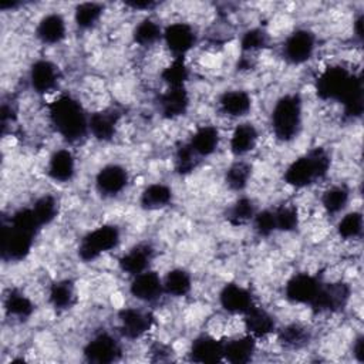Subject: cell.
Returning a JSON list of instances; mask_svg holds the SVG:
<instances>
[{
	"instance_id": "1",
	"label": "cell",
	"mask_w": 364,
	"mask_h": 364,
	"mask_svg": "<svg viewBox=\"0 0 364 364\" xmlns=\"http://www.w3.org/2000/svg\"><path fill=\"white\" fill-rule=\"evenodd\" d=\"M47 118L51 128L70 144H77L90 135V114L73 95L63 94L48 102Z\"/></svg>"
},
{
	"instance_id": "2",
	"label": "cell",
	"mask_w": 364,
	"mask_h": 364,
	"mask_svg": "<svg viewBox=\"0 0 364 364\" xmlns=\"http://www.w3.org/2000/svg\"><path fill=\"white\" fill-rule=\"evenodd\" d=\"M330 168V152L323 146H314L286 166L283 181L294 189H304L323 181L328 175Z\"/></svg>"
},
{
	"instance_id": "3",
	"label": "cell",
	"mask_w": 364,
	"mask_h": 364,
	"mask_svg": "<svg viewBox=\"0 0 364 364\" xmlns=\"http://www.w3.org/2000/svg\"><path fill=\"white\" fill-rule=\"evenodd\" d=\"M303 125V100L290 92L279 97L270 112V127L274 138L280 142H291L297 138Z\"/></svg>"
},
{
	"instance_id": "4",
	"label": "cell",
	"mask_w": 364,
	"mask_h": 364,
	"mask_svg": "<svg viewBox=\"0 0 364 364\" xmlns=\"http://www.w3.org/2000/svg\"><path fill=\"white\" fill-rule=\"evenodd\" d=\"M358 77L340 64L327 65L316 78V94L321 101L341 102Z\"/></svg>"
},
{
	"instance_id": "5",
	"label": "cell",
	"mask_w": 364,
	"mask_h": 364,
	"mask_svg": "<svg viewBox=\"0 0 364 364\" xmlns=\"http://www.w3.org/2000/svg\"><path fill=\"white\" fill-rule=\"evenodd\" d=\"M121 242V230L117 225L112 223H104L90 232H87L77 247L78 257L88 263L104 253H108L118 247Z\"/></svg>"
},
{
	"instance_id": "6",
	"label": "cell",
	"mask_w": 364,
	"mask_h": 364,
	"mask_svg": "<svg viewBox=\"0 0 364 364\" xmlns=\"http://www.w3.org/2000/svg\"><path fill=\"white\" fill-rule=\"evenodd\" d=\"M317 48V37L309 28H296L284 38L282 55L291 65H303L310 61Z\"/></svg>"
},
{
	"instance_id": "7",
	"label": "cell",
	"mask_w": 364,
	"mask_h": 364,
	"mask_svg": "<svg viewBox=\"0 0 364 364\" xmlns=\"http://www.w3.org/2000/svg\"><path fill=\"white\" fill-rule=\"evenodd\" d=\"M82 355L88 363L111 364L121 358L122 346L114 334L108 331H100L85 343Z\"/></svg>"
},
{
	"instance_id": "8",
	"label": "cell",
	"mask_w": 364,
	"mask_h": 364,
	"mask_svg": "<svg viewBox=\"0 0 364 364\" xmlns=\"http://www.w3.org/2000/svg\"><path fill=\"white\" fill-rule=\"evenodd\" d=\"M118 331L127 340H138L151 331L155 317L149 310L141 307H122L117 313Z\"/></svg>"
},
{
	"instance_id": "9",
	"label": "cell",
	"mask_w": 364,
	"mask_h": 364,
	"mask_svg": "<svg viewBox=\"0 0 364 364\" xmlns=\"http://www.w3.org/2000/svg\"><path fill=\"white\" fill-rule=\"evenodd\" d=\"M162 43L172 57H186L196 46L198 34L189 23L175 21L164 27Z\"/></svg>"
},
{
	"instance_id": "10",
	"label": "cell",
	"mask_w": 364,
	"mask_h": 364,
	"mask_svg": "<svg viewBox=\"0 0 364 364\" xmlns=\"http://www.w3.org/2000/svg\"><path fill=\"white\" fill-rule=\"evenodd\" d=\"M351 287L346 282H334L321 284L316 299L310 307L316 313H338L350 301Z\"/></svg>"
},
{
	"instance_id": "11",
	"label": "cell",
	"mask_w": 364,
	"mask_h": 364,
	"mask_svg": "<svg viewBox=\"0 0 364 364\" xmlns=\"http://www.w3.org/2000/svg\"><path fill=\"white\" fill-rule=\"evenodd\" d=\"M34 235L11 226L9 222L1 228V257L4 260H24L34 245Z\"/></svg>"
},
{
	"instance_id": "12",
	"label": "cell",
	"mask_w": 364,
	"mask_h": 364,
	"mask_svg": "<svg viewBox=\"0 0 364 364\" xmlns=\"http://www.w3.org/2000/svg\"><path fill=\"white\" fill-rule=\"evenodd\" d=\"M321 284V279L316 274L307 272L294 273L284 284V297L293 304L310 306Z\"/></svg>"
},
{
	"instance_id": "13",
	"label": "cell",
	"mask_w": 364,
	"mask_h": 364,
	"mask_svg": "<svg viewBox=\"0 0 364 364\" xmlns=\"http://www.w3.org/2000/svg\"><path fill=\"white\" fill-rule=\"evenodd\" d=\"M129 183V172L121 164H107L98 169L94 185L104 198H115L125 191Z\"/></svg>"
},
{
	"instance_id": "14",
	"label": "cell",
	"mask_w": 364,
	"mask_h": 364,
	"mask_svg": "<svg viewBox=\"0 0 364 364\" xmlns=\"http://www.w3.org/2000/svg\"><path fill=\"white\" fill-rule=\"evenodd\" d=\"M218 299L222 310L232 316H245L256 304L250 289L235 282L223 284Z\"/></svg>"
},
{
	"instance_id": "15",
	"label": "cell",
	"mask_w": 364,
	"mask_h": 364,
	"mask_svg": "<svg viewBox=\"0 0 364 364\" xmlns=\"http://www.w3.org/2000/svg\"><path fill=\"white\" fill-rule=\"evenodd\" d=\"M129 294L145 304L156 303L165 293L162 284V276L154 269H148L134 277L129 283Z\"/></svg>"
},
{
	"instance_id": "16",
	"label": "cell",
	"mask_w": 364,
	"mask_h": 364,
	"mask_svg": "<svg viewBox=\"0 0 364 364\" xmlns=\"http://www.w3.org/2000/svg\"><path fill=\"white\" fill-rule=\"evenodd\" d=\"M158 112L165 119H178L183 117L191 107V95L185 87H166L156 97Z\"/></svg>"
},
{
	"instance_id": "17",
	"label": "cell",
	"mask_w": 364,
	"mask_h": 364,
	"mask_svg": "<svg viewBox=\"0 0 364 364\" xmlns=\"http://www.w3.org/2000/svg\"><path fill=\"white\" fill-rule=\"evenodd\" d=\"M61 74L55 63L47 58L36 60L28 70V82L34 92L46 95L58 87Z\"/></svg>"
},
{
	"instance_id": "18",
	"label": "cell",
	"mask_w": 364,
	"mask_h": 364,
	"mask_svg": "<svg viewBox=\"0 0 364 364\" xmlns=\"http://www.w3.org/2000/svg\"><path fill=\"white\" fill-rule=\"evenodd\" d=\"M155 257V249L148 242H139L131 246L122 256L118 259V267L122 273L134 277L148 269Z\"/></svg>"
},
{
	"instance_id": "19",
	"label": "cell",
	"mask_w": 364,
	"mask_h": 364,
	"mask_svg": "<svg viewBox=\"0 0 364 364\" xmlns=\"http://www.w3.org/2000/svg\"><path fill=\"white\" fill-rule=\"evenodd\" d=\"M121 121L119 109L108 107L90 114L88 132L100 142H109L117 135V129Z\"/></svg>"
},
{
	"instance_id": "20",
	"label": "cell",
	"mask_w": 364,
	"mask_h": 364,
	"mask_svg": "<svg viewBox=\"0 0 364 364\" xmlns=\"http://www.w3.org/2000/svg\"><path fill=\"white\" fill-rule=\"evenodd\" d=\"M189 358L200 364H213L223 361V340L212 334L196 336L189 346Z\"/></svg>"
},
{
	"instance_id": "21",
	"label": "cell",
	"mask_w": 364,
	"mask_h": 364,
	"mask_svg": "<svg viewBox=\"0 0 364 364\" xmlns=\"http://www.w3.org/2000/svg\"><path fill=\"white\" fill-rule=\"evenodd\" d=\"M36 37L44 46H57L67 37V21L63 14L51 11L44 14L36 26Z\"/></svg>"
},
{
	"instance_id": "22",
	"label": "cell",
	"mask_w": 364,
	"mask_h": 364,
	"mask_svg": "<svg viewBox=\"0 0 364 364\" xmlns=\"http://www.w3.org/2000/svg\"><path fill=\"white\" fill-rule=\"evenodd\" d=\"M259 142V129L250 121H240L235 125L229 138V151L237 159L250 154Z\"/></svg>"
},
{
	"instance_id": "23",
	"label": "cell",
	"mask_w": 364,
	"mask_h": 364,
	"mask_svg": "<svg viewBox=\"0 0 364 364\" xmlns=\"http://www.w3.org/2000/svg\"><path fill=\"white\" fill-rule=\"evenodd\" d=\"M77 169L74 154L67 148L55 149L47 161V176L57 183H67L73 181Z\"/></svg>"
},
{
	"instance_id": "24",
	"label": "cell",
	"mask_w": 364,
	"mask_h": 364,
	"mask_svg": "<svg viewBox=\"0 0 364 364\" xmlns=\"http://www.w3.org/2000/svg\"><path fill=\"white\" fill-rule=\"evenodd\" d=\"M243 318V327L247 334L255 337L256 340L259 338H266L270 334L276 333L277 330V323L274 316L266 310L264 307H260L255 304L245 316Z\"/></svg>"
},
{
	"instance_id": "25",
	"label": "cell",
	"mask_w": 364,
	"mask_h": 364,
	"mask_svg": "<svg viewBox=\"0 0 364 364\" xmlns=\"http://www.w3.org/2000/svg\"><path fill=\"white\" fill-rule=\"evenodd\" d=\"M199 159L212 156L220 144V131L216 125H199L186 141Z\"/></svg>"
},
{
	"instance_id": "26",
	"label": "cell",
	"mask_w": 364,
	"mask_h": 364,
	"mask_svg": "<svg viewBox=\"0 0 364 364\" xmlns=\"http://www.w3.org/2000/svg\"><path fill=\"white\" fill-rule=\"evenodd\" d=\"M256 338L245 333L229 340H223V361L232 364H246L256 354Z\"/></svg>"
},
{
	"instance_id": "27",
	"label": "cell",
	"mask_w": 364,
	"mask_h": 364,
	"mask_svg": "<svg viewBox=\"0 0 364 364\" xmlns=\"http://www.w3.org/2000/svg\"><path fill=\"white\" fill-rule=\"evenodd\" d=\"M252 95L240 88H233L222 92L218 105L222 114L229 118H243L252 109Z\"/></svg>"
},
{
	"instance_id": "28",
	"label": "cell",
	"mask_w": 364,
	"mask_h": 364,
	"mask_svg": "<svg viewBox=\"0 0 364 364\" xmlns=\"http://www.w3.org/2000/svg\"><path fill=\"white\" fill-rule=\"evenodd\" d=\"M173 191L169 185L154 182L144 188L139 195V206L145 210H159L172 203Z\"/></svg>"
},
{
	"instance_id": "29",
	"label": "cell",
	"mask_w": 364,
	"mask_h": 364,
	"mask_svg": "<svg viewBox=\"0 0 364 364\" xmlns=\"http://www.w3.org/2000/svg\"><path fill=\"white\" fill-rule=\"evenodd\" d=\"M48 303L57 311H67L77 303L75 284L70 279L53 282L48 287Z\"/></svg>"
},
{
	"instance_id": "30",
	"label": "cell",
	"mask_w": 364,
	"mask_h": 364,
	"mask_svg": "<svg viewBox=\"0 0 364 364\" xmlns=\"http://www.w3.org/2000/svg\"><path fill=\"white\" fill-rule=\"evenodd\" d=\"M164 293L171 297H185L191 293L193 280L192 274L183 267H173L165 273L162 277Z\"/></svg>"
},
{
	"instance_id": "31",
	"label": "cell",
	"mask_w": 364,
	"mask_h": 364,
	"mask_svg": "<svg viewBox=\"0 0 364 364\" xmlns=\"http://www.w3.org/2000/svg\"><path fill=\"white\" fill-rule=\"evenodd\" d=\"M350 198H351V192L348 186L343 183H337L323 191L320 196V203L327 215L337 216L346 210L350 202Z\"/></svg>"
},
{
	"instance_id": "32",
	"label": "cell",
	"mask_w": 364,
	"mask_h": 364,
	"mask_svg": "<svg viewBox=\"0 0 364 364\" xmlns=\"http://www.w3.org/2000/svg\"><path fill=\"white\" fill-rule=\"evenodd\" d=\"M3 310L7 317L16 320H27L34 313V303L18 289L10 290L3 300Z\"/></svg>"
},
{
	"instance_id": "33",
	"label": "cell",
	"mask_w": 364,
	"mask_h": 364,
	"mask_svg": "<svg viewBox=\"0 0 364 364\" xmlns=\"http://www.w3.org/2000/svg\"><path fill=\"white\" fill-rule=\"evenodd\" d=\"M164 27L152 17H145L135 24L132 30V41L142 47L149 48L158 43H162Z\"/></svg>"
},
{
	"instance_id": "34",
	"label": "cell",
	"mask_w": 364,
	"mask_h": 364,
	"mask_svg": "<svg viewBox=\"0 0 364 364\" xmlns=\"http://www.w3.org/2000/svg\"><path fill=\"white\" fill-rule=\"evenodd\" d=\"M191 71L186 57H172L171 61L161 70V81L166 87H185L189 80Z\"/></svg>"
},
{
	"instance_id": "35",
	"label": "cell",
	"mask_w": 364,
	"mask_h": 364,
	"mask_svg": "<svg viewBox=\"0 0 364 364\" xmlns=\"http://www.w3.org/2000/svg\"><path fill=\"white\" fill-rule=\"evenodd\" d=\"M252 178V165L245 159H236L225 171V183L233 192H243Z\"/></svg>"
},
{
	"instance_id": "36",
	"label": "cell",
	"mask_w": 364,
	"mask_h": 364,
	"mask_svg": "<svg viewBox=\"0 0 364 364\" xmlns=\"http://www.w3.org/2000/svg\"><path fill=\"white\" fill-rule=\"evenodd\" d=\"M257 212L256 203L249 196H239L226 210V220L232 226H242L250 223L255 213Z\"/></svg>"
},
{
	"instance_id": "37",
	"label": "cell",
	"mask_w": 364,
	"mask_h": 364,
	"mask_svg": "<svg viewBox=\"0 0 364 364\" xmlns=\"http://www.w3.org/2000/svg\"><path fill=\"white\" fill-rule=\"evenodd\" d=\"M104 4L97 1H84L74 9V23L80 30L92 28L104 14Z\"/></svg>"
},
{
	"instance_id": "38",
	"label": "cell",
	"mask_w": 364,
	"mask_h": 364,
	"mask_svg": "<svg viewBox=\"0 0 364 364\" xmlns=\"http://www.w3.org/2000/svg\"><path fill=\"white\" fill-rule=\"evenodd\" d=\"M364 230V219L360 210H350L343 213V216L337 220L336 232L344 240H355L360 239Z\"/></svg>"
},
{
	"instance_id": "39",
	"label": "cell",
	"mask_w": 364,
	"mask_h": 364,
	"mask_svg": "<svg viewBox=\"0 0 364 364\" xmlns=\"http://www.w3.org/2000/svg\"><path fill=\"white\" fill-rule=\"evenodd\" d=\"M270 43L269 33L262 27H252L242 33L239 38V47L243 55H252L264 50Z\"/></svg>"
},
{
	"instance_id": "40",
	"label": "cell",
	"mask_w": 364,
	"mask_h": 364,
	"mask_svg": "<svg viewBox=\"0 0 364 364\" xmlns=\"http://www.w3.org/2000/svg\"><path fill=\"white\" fill-rule=\"evenodd\" d=\"M279 341L289 348H300L306 346L311 337L310 330L300 323H290L276 330Z\"/></svg>"
},
{
	"instance_id": "41",
	"label": "cell",
	"mask_w": 364,
	"mask_h": 364,
	"mask_svg": "<svg viewBox=\"0 0 364 364\" xmlns=\"http://www.w3.org/2000/svg\"><path fill=\"white\" fill-rule=\"evenodd\" d=\"M31 209H33L40 226L41 228L48 226L55 220V218L58 215V210H60L58 199L50 193L41 195L40 198H37L33 202Z\"/></svg>"
},
{
	"instance_id": "42",
	"label": "cell",
	"mask_w": 364,
	"mask_h": 364,
	"mask_svg": "<svg viewBox=\"0 0 364 364\" xmlns=\"http://www.w3.org/2000/svg\"><path fill=\"white\" fill-rule=\"evenodd\" d=\"M274 209V218H276V228L277 232H293L299 228L300 225V213L299 209L296 208V205H280Z\"/></svg>"
},
{
	"instance_id": "43",
	"label": "cell",
	"mask_w": 364,
	"mask_h": 364,
	"mask_svg": "<svg viewBox=\"0 0 364 364\" xmlns=\"http://www.w3.org/2000/svg\"><path fill=\"white\" fill-rule=\"evenodd\" d=\"M199 158L192 151L188 142H182L176 146L173 154V166L179 175L191 173L199 164Z\"/></svg>"
},
{
	"instance_id": "44",
	"label": "cell",
	"mask_w": 364,
	"mask_h": 364,
	"mask_svg": "<svg viewBox=\"0 0 364 364\" xmlns=\"http://www.w3.org/2000/svg\"><path fill=\"white\" fill-rule=\"evenodd\" d=\"M9 223L20 230H24L27 233H31L34 236H37V233L40 232L41 226L31 209V206L28 208H20L17 210H14L9 219Z\"/></svg>"
},
{
	"instance_id": "45",
	"label": "cell",
	"mask_w": 364,
	"mask_h": 364,
	"mask_svg": "<svg viewBox=\"0 0 364 364\" xmlns=\"http://www.w3.org/2000/svg\"><path fill=\"white\" fill-rule=\"evenodd\" d=\"M253 230L260 237H269L274 232H277L276 228V218H274V209L266 208L262 210H257L252 219Z\"/></svg>"
},
{
	"instance_id": "46",
	"label": "cell",
	"mask_w": 364,
	"mask_h": 364,
	"mask_svg": "<svg viewBox=\"0 0 364 364\" xmlns=\"http://www.w3.org/2000/svg\"><path fill=\"white\" fill-rule=\"evenodd\" d=\"M124 4L132 10H142V11H151L156 6H159V3L152 0H129V1H125Z\"/></svg>"
},
{
	"instance_id": "47",
	"label": "cell",
	"mask_w": 364,
	"mask_h": 364,
	"mask_svg": "<svg viewBox=\"0 0 364 364\" xmlns=\"http://www.w3.org/2000/svg\"><path fill=\"white\" fill-rule=\"evenodd\" d=\"M353 355L355 361L364 363V336L358 334L353 341Z\"/></svg>"
},
{
	"instance_id": "48",
	"label": "cell",
	"mask_w": 364,
	"mask_h": 364,
	"mask_svg": "<svg viewBox=\"0 0 364 364\" xmlns=\"http://www.w3.org/2000/svg\"><path fill=\"white\" fill-rule=\"evenodd\" d=\"M353 26H354L355 37H357L358 40H361V38H363V16H361V14L354 20Z\"/></svg>"
}]
</instances>
